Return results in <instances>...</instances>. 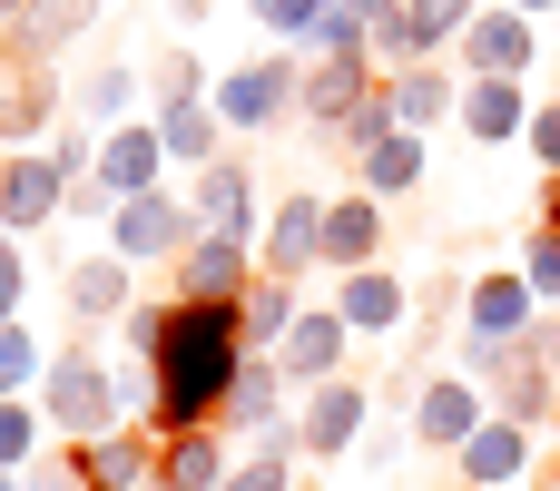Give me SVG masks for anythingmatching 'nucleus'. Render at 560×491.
<instances>
[{
  "label": "nucleus",
  "mask_w": 560,
  "mask_h": 491,
  "mask_svg": "<svg viewBox=\"0 0 560 491\" xmlns=\"http://www.w3.org/2000/svg\"><path fill=\"white\" fill-rule=\"evenodd\" d=\"M118 354H138L158 374V423L148 433H197L217 423L236 364H246V325L236 305H187V295H138L118 315Z\"/></svg>",
  "instance_id": "nucleus-1"
},
{
  "label": "nucleus",
  "mask_w": 560,
  "mask_h": 491,
  "mask_svg": "<svg viewBox=\"0 0 560 491\" xmlns=\"http://www.w3.org/2000/svg\"><path fill=\"white\" fill-rule=\"evenodd\" d=\"M39 423H49V443H98V433H118V394H108V344H49V374H39Z\"/></svg>",
  "instance_id": "nucleus-2"
},
{
  "label": "nucleus",
  "mask_w": 560,
  "mask_h": 491,
  "mask_svg": "<svg viewBox=\"0 0 560 491\" xmlns=\"http://www.w3.org/2000/svg\"><path fill=\"white\" fill-rule=\"evenodd\" d=\"M207 108L226 118V138H256V128H285V118H305V59H295V49L236 59V69H217Z\"/></svg>",
  "instance_id": "nucleus-3"
},
{
  "label": "nucleus",
  "mask_w": 560,
  "mask_h": 491,
  "mask_svg": "<svg viewBox=\"0 0 560 491\" xmlns=\"http://www.w3.org/2000/svg\"><path fill=\"white\" fill-rule=\"evenodd\" d=\"M197 236H207V226L187 217V197H177V187H158V197H128V207L108 217V236H98V246H108V256H128L138 276H148V266H158V276H177Z\"/></svg>",
  "instance_id": "nucleus-4"
},
{
  "label": "nucleus",
  "mask_w": 560,
  "mask_h": 491,
  "mask_svg": "<svg viewBox=\"0 0 560 491\" xmlns=\"http://www.w3.org/2000/svg\"><path fill=\"white\" fill-rule=\"evenodd\" d=\"M374 413H384V394L354 384V374L295 394V443H305V463H354V443L374 433Z\"/></svg>",
  "instance_id": "nucleus-5"
},
{
  "label": "nucleus",
  "mask_w": 560,
  "mask_h": 491,
  "mask_svg": "<svg viewBox=\"0 0 560 491\" xmlns=\"http://www.w3.org/2000/svg\"><path fill=\"white\" fill-rule=\"evenodd\" d=\"M532 59H541V20L512 10V0H482L472 30H463V49H453L463 79H532Z\"/></svg>",
  "instance_id": "nucleus-6"
},
{
  "label": "nucleus",
  "mask_w": 560,
  "mask_h": 491,
  "mask_svg": "<svg viewBox=\"0 0 560 491\" xmlns=\"http://www.w3.org/2000/svg\"><path fill=\"white\" fill-rule=\"evenodd\" d=\"M177 197H187V217H197L207 236H246V246L266 236V187H256V167H246L236 148H226L217 167H197Z\"/></svg>",
  "instance_id": "nucleus-7"
},
{
  "label": "nucleus",
  "mask_w": 560,
  "mask_h": 491,
  "mask_svg": "<svg viewBox=\"0 0 560 491\" xmlns=\"http://www.w3.org/2000/svg\"><path fill=\"white\" fill-rule=\"evenodd\" d=\"M69 118V79L39 69V59H0V157L20 148H49V128Z\"/></svg>",
  "instance_id": "nucleus-8"
},
{
  "label": "nucleus",
  "mask_w": 560,
  "mask_h": 491,
  "mask_svg": "<svg viewBox=\"0 0 560 491\" xmlns=\"http://www.w3.org/2000/svg\"><path fill=\"white\" fill-rule=\"evenodd\" d=\"M325 197L335 187H285L276 207H266V236H256V266L266 276H315V256H325Z\"/></svg>",
  "instance_id": "nucleus-9"
},
{
  "label": "nucleus",
  "mask_w": 560,
  "mask_h": 491,
  "mask_svg": "<svg viewBox=\"0 0 560 491\" xmlns=\"http://www.w3.org/2000/svg\"><path fill=\"white\" fill-rule=\"evenodd\" d=\"M482 423H492V394L463 384V374H423V394L404 404V433H413L423 453H463Z\"/></svg>",
  "instance_id": "nucleus-10"
},
{
  "label": "nucleus",
  "mask_w": 560,
  "mask_h": 491,
  "mask_svg": "<svg viewBox=\"0 0 560 491\" xmlns=\"http://www.w3.org/2000/svg\"><path fill=\"white\" fill-rule=\"evenodd\" d=\"M482 0H404V20L374 39V69H423V59H453L463 30H472Z\"/></svg>",
  "instance_id": "nucleus-11"
},
{
  "label": "nucleus",
  "mask_w": 560,
  "mask_h": 491,
  "mask_svg": "<svg viewBox=\"0 0 560 491\" xmlns=\"http://www.w3.org/2000/svg\"><path fill=\"white\" fill-rule=\"evenodd\" d=\"M345 354H354V325L335 315V295H305V315H295V335L276 344V364H285V384H295V394H315V384H335V374H345Z\"/></svg>",
  "instance_id": "nucleus-12"
},
{
  "label": "nucleus",
  "mask_w": 560,
  "mask_h": 491,
  "mask_svg": "<svg viewBox=\"0 0 560 491\" xmlns=\"http://www.w3.org/2000/svg\"><path fill=\"white\" fill-rule=\"evenodd\" d=\"M276 423H295V384H285L276 354H246L236 384H226V404H217V433H226V443H256V433H276Z\"/></svg>",
  "instance_id": "nucleus-13"
},
{
  "label": "nucleus",
  "mask_w": 560,
  "mask_h": 491,
  "mask_svg": "<svg viewBox=\"0 0 560 491\" xmlns=\"http://www.w3.org/2000/svg\"><path fill=\"white\" fill-rule=\"evenodd\" d=\"M453 472H463V491H532V472H541V433H522V423H482L463 453H453Z\"/></svg>",
  "instance_id": "nucleus-14"
},
{
  "label": "nucleus",
  "mask_w": 560,
  "mask_h": 491,
  "mask_svg": "<svg viewBox=\"0 0 560 491\" xmlns=\"http://www.w3.org/2000/svg\"><path fill=\"white\" fill-rule=\"evenodd\" d=\"M59 217H69V177L49 167V148L0 157V226H10V236H39V226H59Z\"/></svg>",
  "instance_id": "nucleus-15"
},
{
  "label": "nucleus",
  "mask_w": 560,
  "mask_h": 491,
  "mask_svg": "<svg viewBox=\"0 0 560 491\" xmlns=\"http://www.w3.org/2000/svg\"><path fill=\"white\" fill-rule=\"evenodd\" d=\"M59 305H69V325H79V335H89V325H108V335H118V315L138 305V266H128V256H108V246H89V256L59 276Z\"/></svg>",
  "instance_id": "nucleus-16"
},
{
  "label": "nucleus",
  "mask_w": 560,
  "mask_h": 491,
  "mask_svg": "<svg viewBox=\"0 0 560 491\" xmlns=\"http://www.w3.org/2000/svg\"><path fill=\"white\" fill-rule=\"evenodd\" d=\"M335 315L354 325V344H394L413 325V285L394 266H354V276H335Z\"/></svg>",
  "instance_id": "nucleus-17"
},
{
  "label": "nucleus",
  "mask_w": 560,
  "mask_h": 491,
  "mask_svg": "<svg viewBox=\"0 0 560 491\" xmlns=\"http://www.w3.org/2000/svg\"><path fill=\"white\" fill-rule=\"evenodd\" d=\"M226 472H236V443L217 423H197V433H158L148 491H226Z\"/></svg>",
  "instance_id": "nucleus-18"
},
{
  "label": "nucleus",
  "mask_w": 560,
  "mask_h": 491,
  "mask_svg": "<svg viewBox=\"0 0 560 491\" xmlns=\"http://www.w3.org/2000/svg\"><path fill=\"white\" fill-rule=\"evenodd\" d=\"M69 118L79 128H128V118H148V69H128V59H89L79 79H69Z\"/></svg>",
  "instance_id": "nucleus-19"
},
{
  "label": "nucleus",
  "mask_w": 560,
  "mask_h": 491,
  "mask_svg": "<svg viewBox=\"0 0 560 491\" xmlns=\"http://www.w3.org/2000/svg\"><path fill=\"white\" fill-rule=\"evenodd\" d=\"M89 177H98L118 207H128V197H158V187H167V148H158V118H128V128H108V138H98V167H89Z\"/></svg>",
  "instance_id": "nucleus-20"
},
{
  "label": "nucleus",
  "mask_w": 560,
  "mask_h": 491,
  "mask_svg": "<svg viewBox=\"0 0 560 491\" xmlns=\"http://www.w3.org/2000/svg\"><path fill=\"white\" fill-rule=\"evenodd\" d=\"M246 285H256V246L246 236H197L187 266L167 276V295H187V305H236Z\"/></svg>",
  "instance_id": "nucleus-21"
},
{
  "label": "nucleus",
  "mask_w": 560,
  "mask_h": 491,
  "mask_svg": "<svg viewBox=\"0 0 560 491\" xmlns=\"http://www.w3.org/2000/svg\"><path fill=\"white\" fill-rule=\"evenodd\" d=\"M541 325V295L522 285V266H492L463 285V335H492V344H522Z\"/></svg>",
  "instance_id": "nucleus-22"
},
{
  "label": "nucleus",
  "mask_w": 560,
  "mask_h": 491,
  "mask_svg": "<svg viewBox=\"0 0 560 491\" xmlns=\"http://www.w3.org/2000/svg\"><path fill=\"white\" fill-rule=\"evenodd\" d=\"M384 217H394V207H374L364 187H335V197H325V256H315V266H335V276L384 266Z\"/></svg>",
  "instance_id": "nucleus-23"
},
{
  "label": "nucleus",
  "mask_w": 560,
  "mask_h": 491,
  "mask_svg": "<svg viewBox=\"0 0 560 491\" xmlns=\"http://www.w3.org/2000/svg\"><path fill=\"white\" fill-rule=\"evenodd\" d=\"M384 98L413 138H433L443 118H463V69L453 59H423V69H384Z\"/></svg>",
  "instance_id": "nucleus-24"
},
{
  "label": "nucleus",
  "mask_w": 560,
  "mask_h": 491,
  "mask_svg": "<svg viewBox=\"0 0 560 491\" xmlns=\"http://www.w3.org/2000/svg\"><path fill=\"white\" fill-rule=\"evenodd\" d=\"M532 79H463V138L472 148H522V128H532Z\"/></svg>",
  "instance_id": "nucleus-25"
},
{
  "label": "nucleus",
  "mask_w": 560,
  "mask_h": 491,
  "mask_svg": "<svg viewBox=\"0 0 560 491\" xmlns=\"http://www.w3.org/2000/svg\"><path fill=\"white\" fill-rule=\"evenodd\" d=\"M98 20V0H30L20 10V30L0 39V59H39V69H59L69 49H79V30Z\"/></svg>",
  "instance_id": "nucleus-26"
},
{
  "label": "nucleus",
  "mask_w": 560,
  "mask_h": 491,
  "mask_svg": "<svg viewBox=\"0 0 560 491\" xmlns=\"http://www.w3.org/2000/svg\"><path fill=\"white\" fill-rule=\"evenodd\" d=\"M374 79H384L374 59H305V128H315V138L345 128V118L374 98Z\"/></svg>",
  "instance_id": "nucleus-27"
},
{
  "label": "nucleus",
  "mask_w": 560,
  "mask_h": 491,
  "mask_svg": "<svg viewBox=\"0 0 560 491\" xmlns=\"http://www.w3.org/2000/svg\"><path fill=\"white\" fill-rule=\"evenodd\" d=\"M148 118H158L167 167H187V177H197V167H217V157L236 148V138H226V118H217L207 98H167V108H148Z\"/></svg>",
  "instance_id": "nucleus-28"
},
{
  "label": "nucleus",
  "mask_w": 560,
  "mask_h": 491,
  "mask_svg": "<svg viewBox=\"0 0 560 491\" xmlns=\"http://www.w3.org/2000/svg\"><path fill=\"white\" fill-rule=\"evenodd\" d=\"M69 453H79V482H89V491H148V463H158V433L118 423V433H98V443H69Z\"/></svg>",
  "instance_id": "nucleus-29"
},
{
  "label": "nucleus",
  "mask_w": 560,
  "mask_h": 491,
  "mask_svg": "<svg viewBox=\"0 0 560 491\" xmlns=\"http://www.w3.org/2000/svg\"><path fill=\"white\" fill-rule=\"evenodd\" d=\"M492 413H502V423H522V433H551V443H560V374L532 354V344H522V364L492 384Z\"/></svg>",
  "instance_id": "nucleus-30"
},
{
  "label": "nucleus",
  "mask_w": 560,
  "mask_h": 491,
  "mask_svg": "<svg viewBox=\"0 0 560 491\" xmlns=\"http://www.w3.org/2000/svg\"><path fill=\"white\" fill-rule=\"evenodd\" d=\"M295 315H305V285H295V276H266V266H256V285L236 295V325H246V354H276V344L295 335Z\"/></svg>",
  "instance_id": "nucleus-31"
},
{
  "label": "nucleus",
  "mask_w": 560,
  "mask_h": 491,
  "mask_svg": "<svg viewBox=\"0 0 560 491\" xmlns=\"http://www.w3.org/2000/svg\"><path fill=\"white\" fill-rule=\"evenodd\" d=\"M354 187H364L374 207H404V197L423 187V138H413V128H394V138H374V148L354 157Z\"/></svg>",
  "instance_id": "nucleus-32"
},
{
  "label": "nucleus",
  "mask_w": 560,
  "mask_h": 491,
  "mask_svg": "<svg viewBox=\"0 0 560 491\" xmlns=\"http://www.w3.org/2000/svg\"><path fill=\"white\" fill-rule=\"evenodd\" d=\"M295 482H305V443H295V423H276V433L236 443V472H226V491H295Z\"/></svg>",
  "instance_id": "nucleus-33"
},
{
  "label": "nucleus",
  "mask_w": 560,
  "mask_h": 491,
  "mask_svg": "<svg viewBox=\"0 0 560 491\" xmlns=\"http://www.w3.org/2000/svg\"><path fill=\"white\" fill-rule=\"evenodd\" d=\"M39 453H49V423H39L30 394H10V404H0V472H30Z\"/></svg>",
  "instance_id": "nucleus-34"
},
{
  "label": "nucleus",
  "mask_w": 560,
  "mask_h": 491,
  "mask_svg": "<svg viewBox=\"0 0 560 491\" xmlns=\"http://www.w3.org/2000/svg\"><path fill=\"white\" fill-rule=\"evenodd\" d=\"M217 89V69L197 59V49H158V69H148V108H167V98H207Z\"/></svg>",
  "instance_id": "nucleus-35"
},
{
  "label": "nucleus",
  "mask_w": 560,
  "mask_h": 491,
  "mask_svg": "<svg viewBox=\"0 0 560 491\" xmlns=\"http://www.w3.org/2000/svg\"><path fill=\"white\" fill-rule=\"evenodd\" d=\"M108 394H118V423H138V433L158 423V374L138 354H118V344H108Z\"/></svg>",
  "instance_id": "nucleus-36"
},
{
  "label": "nucleus",
  "mask_w": 560,
  "mask_h": 491,
  "mask_svg": "<svg viewBox=\"0 0 560 491\" xmlns=\"http://www.w3.org/2000/svg\"><path fill=\"white\" fill-rule=\"evenodd\" d=\"M39 374H49V344L30 325H0V404L10 394H39Z\"/></svg>",
  "instance_id": "nucleus-37"
},
{
  "label": "nucleus",
  "mask_w": 560,
  "mask_h": 491,
  "mask_svg": "<svg viewBox=\"0 0 560 491\" xmlns=\"http://www.w3.org/2000/svg\"><path fill=\"white\" fill-rule=\"evenodd\" d=\"M325 10H335V0H246V20H256V30L276 39V49H295V39H305V30H315Z\"/></svg>",
  "instance_id": "nucleus-38"
},
{
  "label": "nucleus",
  "mask_w": 560,
  "mask_h": 491,
  "mask_svg": "<svg viewBox=\"0 0 560 491\" xmlns=\"http://www.w3.org/2000/svg\"><path fill=\"white\" fill-rule=\"evenodd\" d=\"M512 266H522V285H532V295H541V305H560V226H532V236H522V256H512Z\"/></svg>",
  "instance_id": "nucleus-39"
},
{
  "label": "nucleus",
  "mask_w": 560,
  "mask_h": 491,
  "mask_svg": "<svg viewBox=\"0 0 560 491\" xmlns=\"http://www.w3.org/2000/svg\"><path fill=\"white\" fill-rule=\"evenodd\" d=\"M49 167H59L69 187H79V177L98 167V128H79V118H59V128H49Z\"/></svg>",
  "instance_id": "nucleus-40"
},
{
  "label": "nucleus",
  "mask_w": 560,
  "mask_h": 491,
  "mask_svg": "<svg viewBox=\"0 0 560 491\" xmlns=\"http://www.w3.org/2000/svg\"><path fill=\"white\" fill-rule=\"evenodd\" d=\"M20 491H89V482H79V453H69V443H49V453L20 472Z\"/></svg>",
  "instance_id": "nucleus-41"
},
{
  "label": "nucleus",
  "mask_w": 560,
  "mask_h": 491,
  "mask_svg": "<svg viewBox=\"0 0 560 491\" xmlns=\"http://www.w3.org/2000/svg\"><path fill=\"white\" fill-rule=\"evenodd\" d=\"M108 217H118V197H108L98 177H79V187H69V226H79V236H108Z\"/></svg>",
  "instance_id": "nucleus-42"
},
{
  "label": "nucleus",
  "mask_w": 560,
  "mask_h": 491,
  "mask_svg": "<svg viewBox=\"0 0 560 491\" xmlns=\"http://www.w3.org/2000/svg\"><path fill=\"white\" fill-rule=\"evenodd\" d=\"M404 443H413V433H404V413H394V423H374V433L354 443V463H364V472H394V463H404Z\"/></svg>",
  "instance_id": "nucleus-43"
},
{
  "label": "nucleus",
  "mask_w": 560,
  "mask_h": 491,
  "mask_svg": "<svg viewBox=\"0 0 560 491\" xmlns=\"http://www.w3.org/2000/svg\"><path fill=\"white\" fill-rule=\"evenodd\" d=\"M522 344H532V354H541V364H551V374H560V305H541V325H532Z\"/></svg>",
  "instance_id": "nucleus-44"
},
{
  "label": "nucleus",
  "mask_w": 560,
  "mask_h": 491,
  "mask_svg": "<svg viewBox=\"0 0 560 491\" xmlns=\"http://www.w3.org/2000/svg\"><path fill=\"white\" fill-rule=\"evenodd\" d=\"M345 10H354V20H364V39H384V30H394V20H404V0H345Z\"/></svg>",
  "instance_id": "nucleus-45"
},
{
  "label": "nucleus",
  "mask_w": 560,
  "mask_h": 491,
  "mask_svg": "<svg viewBox=\"0 0 560 491\" xmlns=\"http://www.w3.org/2000/svg\"><path fill=\"white\" fill-rule=\"evenodd\" d=\"M20 276H30V266H20V236L0 226V285H20Z\"/></svg>",
  "instance_id": "nucleus-46"
},
{
  "label": "nucleus",
  "mask_w": 560,
  "mask_h": 491,
  "mask_svg": "<svg viewBox=\"0 0 560 491\" xmlns=\"http://www.w3.org/2000/svg\"><path fill=\"white\" fill-rule=\"evenodd\" d=\"M541 226H560V177H541Z\"/></svg>",
  "instance_id": "nucleus-47"
},
{
  "label": "nucleus",
  "mask_w": 560,
  "mask_h": 491,
  "mask_svg": "<svg viewBox=\"0 0 560 491\" xmlns=\"http://www.w3.org/2000/svg\"><path fill=\"white\" fill-rule=\"evenodd\" d=\"M20 10H30V0H0V39H10V30H20Z\"/></svg>",
  "instance_id": "nucleus-48"
},
{
  "label": "nucleus",
  "mask_w": 560,
  "mask_h": 491,
  "mask_svg": "<svg viewBox=\"0 0 560 491\" xmlns=\"http://www.w3.org/2000/svg\"><path fill=\"white\" fill-rule=\"evenodd\" d=\"M512 10H532V20H560V0H512Z\"/></svg>",
  "instance_id": "nucleus-49"
},
{
  "label": "nucleus",
  "mask_w": 560,
  "mask_h": 491,
  "mask_svg": "<svg viewBox=\"0 0 560 491\" xmlns=\"http://www.w3.org/2000/svg\"><path fill=\"white\" fill-rule=\"evenodd\" d=\"M0 491H20V472H0Z\"/></svg>",
  "instance_id": "nucleus-50"
}]
</instances>
